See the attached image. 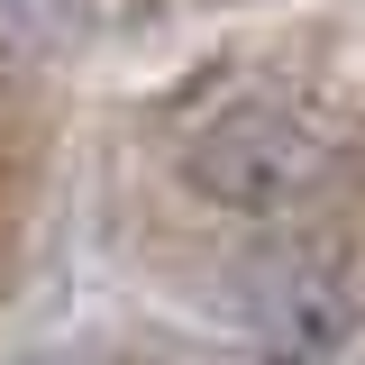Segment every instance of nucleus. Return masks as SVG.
<instances>
[{
	"instance_id": "obj_1",
	"label": "nucleus",
	"mask_w": 365,
	"mask_h": 365,
	"mask_svg": "<svg viewBox=\"0 0 365 365\" xmlns=\"http://www.w3.org/2000/svg\"><path fill=\"white\" fill-rule=\"evenodd\" d=\"M338 165H347L338 128L319 110H302V101H274V91L228 101V110H210L182 137L192 201H210L228 220H292V210H311L338 182Z\"/></svg>"
},
{
	"instance_id": "obj_2",
	"label": "nucleus",
	"mask_w": 365,
	"mask_h": 365,
	"mask_svg": "<svg viewBox=\"0 0 365 365\" xmlns=\"http://www.w3.org/2000/svg\"><path fill=\"white\" fill-rule=\"evenodd\" d=\"M237 311H247V329L265 338L274 356L338 365L365 338V283L347 274L338 247H283V256H265V265L247 274Z\"/></svg>"
}]
</instances>
